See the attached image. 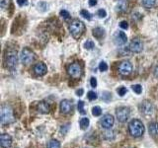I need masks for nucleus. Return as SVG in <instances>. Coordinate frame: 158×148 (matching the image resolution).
Returning a JSON list of instances; mask_svg holds the SVG:
<instances>
[{"label":"nucleus","instance_id":"20e7f679","mask_svg":"<svg viewBox=\"0 0 158 148\" xmlns=\"http://www.w3.org/2000/svg\"><path fill=\"white\" fill-rule=\"evenodd\" d=\"M4 62H5V66L7 68L14 69L17 66V63H18L17 51H14V49H9V51H7L6 54H5Z\"/></svg>","mask_w":158,"mask_h":148},{"label":"nucleus","instance_id":"f03ea898","mask_svg":"<svg viewBox=\"0 0 158 148\" xmlns=\"http://www.w3.org/2000/svg\"><path fill=\"white\" fill-rule=\"evenodd\" d=\"M128 131H130L131 135L139 137L144 133V125L139 120H132L128 123Z\"/></svg>","mask_w":158,"mask_h":148},{"label":"nucleus","instance_id":"4468645a","mask_svg":"<svg viewBox=\"0 0 158 148\" xmlns=\"http://www.w3.org/2000/svg\"><path fill=\"white\" fill-rule=\"evenodd\" d=\"M73 109V105L72 103L69 100H62L60 103V112L64 115H67Z\"/></svg>","mask_w":158,"mask_h":148},{"label":"nucleus","instance_id":"bb28decb","mask_svg":"<svg viewBox=\"0 0 158 148\" xmlns=\"http://www.w3.org/2000/svg\"><path fill=\"white\" fill-rule=\"evenodd\" d=\"M59 15H60L64 20H67V19H69V17H70V14H69V12L66 11V10H61Z\"/></svg>","mask_w":158,"mask_h":148},{"label":"nucleus","instance_id":"5701e85b","mask_svg":"<svg viewBox=\"0 0 158 148\" xmlns=\"http://www.w3.org/2000/svg\"><path fill=\"white\" fill-rule=\"evenodd\" d=\"M80 14H81V16L83 17V18H85V19H87V20H91L92 19V15L89 13L87 10H81L80 11Z\"/></svg>","mask_w":158,"mask_h":148},{"label":"nucleus","instance_id":"72a5a7b5","mask_svg":"<svg viewBox=\"0 0 158 148\" xmlns=\"http://www.w3.org/2000/svg\"><path fill=\"white\" fill-rule=\"evenodd\" d=\"M68 128H69V123H67V125H62L60 132L63 133V134H65V133L67 132V130H68Z\"/></svg>","mask_w":158,"mask_h":148},{"label":"nucleus","instance_id":"6ab92c4d","mask_svg":"<svg viewBox=\"0 0 158 148\" xmlns=\"http://www.w3.org/2000/svg\"><path fill=\"white\" fill-rule=\"evenodd\" d=\"M155 4H156V0H142V5L147 9L154 7Z\"/></svg>","mask_w":158,"mask_h":148},{"label":"nucleus","instance_id":"dca6fc26","mask_svg":"<svg viewBox=\"0 0 158 148\" xmlns=\"http://www.w3.org/2000/svg\"><path fill=\"white\" fill-rule=\"evenodd\" d=\"M37 110L39 113H48L49 111H51V107H49V105L48 103L42 101V102L38 103Z\"/></svg>","mask_w":158,"mask_h":148},{"label":"nucleus","instance_id":"9b49d317","mask_svg":"<svg viewBox=\"0 0 158 148\" xmlns=\"http://www.w3.org/2000/svg\"><path fill=\"white\" fill-rule=\"evenodd\" d=\"M114 122H115V118H114V117L110 115V113L104 115L103 117L100 120V125L103 128H105V130H110V128H112V126L114 125Z\"/></svg>","mask_w":158,"mask_h":148},{"label":"nucleus","instance_id":"412c9836","mask_svg":"<svg viewBox=\"0 0 158 148\" xmlns=\"http://www.w3.org/2000/svg\"><path fill=\"white\" fill-rule=\"evenodd\" d=\"M47 148H60V143L56 139H52L48 143Z\"/></svg>","mask_w":158,"mask_h":148},{"label":"nucleus","instance_id":"c9c22d12","mask_svg":"<svg viewBox=\"0 0 158 148\" xmlns=\"http://www.w3.org/2000/svg\"><path fill=\"white\" fill-rule=\"evenodd\" d=\"M90 84H91V87H93V88H95L97 86V80L95 77H92L90 79Z\"/></svg>","mask_w":158,"mask_h":148},{"label":"nucleus","instance_id":"58836bf2","mask_svg":"<svg viewBox=\"0 0 158 148\" xmlns=\"http://www.w3.org/2000/svg\"><path fill=\"white\" fill-rule=\"evenodd\" d=\"M17 2L19 5H21V6H23V5H25L27 3V0H17Z\"/></svg>","mask_w":158,"mask_h":148},{"label":"nucleus","instance_id":"423d86ee","mask_svg":"<svg viewBox=\"0 0 158 148\" xmlns=\"http://www.w3.org/2000/svg\"><path fill=\"white\" fill-rule=\"evenodd\" d=\"M67 72L69 76L74 79H78L82 75V66L78 62H73L67 67Z\"/></svg>","mask_w":158,"mask_h":148},{"label":"nucleus","instance_id":"7c9ffc66","mask_svg":"<svg viewBox=\"0 0 158 148\" xmlns=\"http://www.w3.org/2000/svg\"><path fill=\"white\" fill-rule=\"evenodd\" d=\"M99 69H100V71H107L108 69V65L105 61H101L100 64H99Z\"/></svg>","mask_w":158,"mask_h":148},{"label":"nucleus","instance_id":"f8f14e48","mask_svg":"<svg viewBox=\"0 0 158 148\" xmlns=\"http://www.w3.org/2000/svg\"><path fill=\"white\" fill-rule=\"evenodd\" d=\"M33 70H34L35 74H36L37 76H44L48 71V67H47V65L44 63L40 62V63H37L36 65L34 66Z\"/></svg>","mask_w":158,"mask_h":148},{"label":"nucleus","instance_id":"9d476101","mask_svg":"<svg viewBox=\"0 0 158 148\" xmlns=\"http://www.w3.org/2000/svg\"><path fill=\"white\" fill-rule=\"evenodd\" d=\"M128 49H130V51L133 53L141 52L142 49H143V43L141 42V39H138V38L132 39V41L130 43V47H128Z\"/></svg>","mask_w":158,"mask_h":148},{"label":"nucleus","instance_id":"aec40b11","mask_svg":"<svg viewBox=\"0 0 158 148\" xmlns=\"http://www.w3.org/2000/svg\"><path fill=\"white\" fill-rule=\"evenodd\" d=\"M89 123H90V121H89L88 117H82L80 121H79L81 130H86V128L89 126Z\"/></svg>","mask_w":158,"mask_h":148},{"label":"nucleus","instance_id":"f704fd0d","mask_svg":"<svg viewBox=\"0 0 158 148\" xmlns=\"http://www.w3.org/2000/svg\"><path fill=\"white\" fill-rule=\"evenodd\" d=\"M120 27H121L123 30H127V29L128 28V24H127V21H122V22L120 23Z\"/></svg>","mask_w":158,"mask_h":148},{"label":"nucleus","instance_id":"4be33fe9","mask_svg":"<svg viewBox=\"0 0 158 148\" xmlns=\"http://www.w3.org/2000/svg\"><path fill=\"white\" fill-rule=\"evenodd\" d=\"M92 115L94 117H99L102 115V109L99 107V106H96L92 109Z\"/></svg>","mask_w":158,"mask_h":148},{"label":"nucleus","instance_id":"f3484780","mask_svg":"<svg viewBox=\"0 0 158 148\" xmlns=\"http://www.w3.org/2000/svg\"><path fill=\"white\" fill-rule=\"evenodd\" d=\"M93 36L95 37L97 39L101 41V39L105 37V30L100 28V27H97L95 29H93Z\"/></svg>","mask_w":158,"mask_h":148},{"label":"nucleus","instance_id":"473e14b6","mask_svg":"<svg viewBox=\"0 0 158 148\" xmlns=\"http://www.w3.org/2000/svg\"><path fill=\"white\" fill-rule=\"evenodd\" d=\"M112 99V96H111V93L109 92H104L103 93V100L106 101V102H109Z\"/></svg>","mask_w":158,"mask_h":148},{"label":"nucleus","instance_id":"7ed1b4c3","mask_svg":"<svg viewBox=\"0 0 158 148\" xmlns=\"http://www.w3.org/2000/svg\"><path fill=\"white\" fill-rule=\"evenodd\" d=\"M69 31L74 39H79L85 31V25L79 20H73L69 25Z\"/></svg>","mask_w":158,"mask_h":148},{"label":"nucleus","instance_id":"39448f33","mask_svg":"<svg viewBox=\"0 0 158 148\" xmlns=\"http://www.w3.org/2000/svg\"><path fill=\"white\" fill-rule=\"evenodd\" d=\"M20 60L24 64H30L35 60V53L33 51H31L28 47H25L22 49L21 53H20Z\"/></svg>","mask_w":158,"mask_h":148},{"label":"nucleus","instance_id":"e433bc0d","mask_svg":"<svg viewBox=\"0 0 158 148\" xmlns=\"http://www.w3.org/2000/svg\"><path fill=\"white\" fill-rule=\"evenodd\" d=\"M83 89H79V90H77L76 91V95L78 96V97H80V96H82L83 95Z\"/></svg>","mask_w":158,"mask_h":148},{"label":"nucleus","instance_id":"ea45409f","mask_svg":"<svg viewBox=\"0 0 158 148\" xmlns=\"http://www.w3.org/2000/svg\"><path fill=\"white\" fill-rule=\"evenodd\" d=\"M153 74H154V76H155L156 78H158V66H156V67L154 68V70H153Z\"/></svg>","mask_w":158,"mask_h":148},{"label":"nucleus","instance_id":"4c0bfd02","mask_svg":"<svg viewBox=\"0 0 158 148\" xmlns=\"http://www.w3.org/2000/svg\"><path fill=\"white\" fill-rule=\"evenodd\" d=\"M97 4V0H89V5L90 6H95Z\"/></svg>","mask_w":158,"mask_h":148},{"label":"nucleus","instance_id":"ddd939ff","mask_svg":"<svg viewBox=\"0 0 158 148\" xmlns=\"http://www.w3.org/2000/svg\"><path fill=\"white\" fill-rule=\"evenodd\" d=\"M114 39H115V43L117 46H123V44L127 43V35L123 32H118L114 37Z\"/></svg>","mask_w":158,"mask_h":148},{"label":"nucleus","instance_id":"b1692460","mask_svg":"<svg viewBox=\"0 0 158 148\" xmlns=\"http://www.w3.org/2000/svg\"><path fill=\"white\" fill-rule=\"evenodd\" d=\"M10 5V0H0V6L3 10L7 9Z\"/></svg>","mask_w":158,"mask_h":148},{"label":"nucleus","instance_id":"0eeeda50","mask_svg":"<svg viewBox=\"0 0 158 148\" xmlns=\"http://www.w3.org/2000/svg\"><path fill=\"white\" fill-rule=\"evenodd\" d=\"M130 115H131V111L127 107H120L117 109L116 116L118 121L122 123L126 122L130 118Z\"/></svg>","mask_w":158,"mask_h":148},{"label":"nucleus","instance_id":"6e6552de","mask_svg":"<svg viewBox=\"0 0 158 148\" xmlns=\"http://www.w3.org/2000/svg\"><path fill=\"white\" fill-rule=\"evenodd\" d=\"M118 71L123 76L130 75V74L131 73V71H132V65H131V63L130 61H127V60L122 61L120 64H118Z\"/></svg>","mask_w":158,"mask_h":148},{"label":"nucleus","instance_id":"c756f323","mask_svg":"<svg viewBox=\"0 0 158 148\" xmlns=\"http://www.w3.org/2000/svg\"><path fill=\"white\" fill-rule=\"evenodd\" d=\"M84 47L88 49V51H90V49H92L94 47V43L92 41H87L85 43H84Z\"/></svg>","mask_w":158,"mask_h":148},{"label":"nucleus","instance_id":"1a4fd4ad","mask_svg":"<svg viewBox=\"0 0 158 148\" xmlns=\"http://www.w3.org/2000/svg\"><path fill=\"white\" fill-rule=\"evenodd\" d=\"M139 109L141 113H143L144 116H150L153 113V111H154V106H153V104L150 101L144 100L143 102H141Z\"/></svg>","mask_w":158,"mask_h":148},{"label":"nucleus","instance_id":"2f4dec72","mask_svg":"<svg viewBox=\"0 0 158 148\" xmlns=\"http://www.w3.org/2000/svg\"><path fill=\"white\" fill-rule=\"evenodd\" d=\"M97 15L99 16V18H106V16H107V12H106V10L100 9V10H98Z\"/></svg>","mask_w":158,"mask_h":148},{"label":"nucleus","instance_id":"c85d7f7f","mask_svg":"<svg viewBox=\"0 0 158 148\" xmlns=\"http://www.w3.org/2000/svg\"><path fill=\"white\" fill-rule=\"evenodd\" d=\"M88 99H89V100H90V101H94V100H96V99H97V94L95 93V92H93V91H90V92H89L88 93Z\"/></svg>","mask_w":158,"mask_h":148},{"label":"nucleus","instance_id":"2eb2a0df","mask_svg":"<svg viewBox=\"0 0 158 148\" xmlns=\"http://www.w3.org/2000/svg\"><path fill=\"white\" fill-rule=\"evenodd\" d=\"M0 144H1V148H9L12 145V137L7 133H3L0 137Z\"/></svg>","mask_w":158,"mask_h":148},{"label":"nucleus","instance_id":"cd10ccee","mask_svg":"<svg viewBox=\"0 0 158 148\" xmlns=\"http://www.w3.org/2000/svg\"><path fill=\"white\" fill-rule=\"evenodd\" d=\"M117 92H118V94L120 95L121 97H123V96H125L126 94H127V88L126 87H120L117 90Z\"/></svg>","mask_w":158,"mask_h":148},{"label":"nucleus","instance_id":"393cba45","mask_svg":"<svg viewBox=\"0 0 158 148\" xmlns=\"http://www.w3.org/2000/svg\"><path fill=\"white\" fill-rule=\"evenodd\" d=\"M78 111L80 113H82V115H85L86 113L85 110H84V102L83 101L78 102Z\"/></svg>","mask_w":158,"mask_h":148},{"label":"nucleus","instance_id":"a211bd4d","mask_svg":"<svg viewBox=\"0 0 158 148\" xmlns=\"http://www.w3.org/2000/svg\"><path fill=\"white\" fill-rule=\"evenodd\" d=\"M148 130H149V133L153 136H157L158 135V122L156 121H152L149 123L148 125Z\"/></svg>","mask_w":158,"mask_h":148},{"label":"nucleus","instance_id":"a878e982","mask_svg":"<svg viewBox=\"0 0 158 148\" xmlns=\"http://www.w3.org/2000/svg\"><path fill=\"white\" fill-rule=\"evenodd\" d=\"M132 90L136 94H141L142 92V87L139 85V84H136V85H133L132 86Z\"/></svg>","mask_w":158,"mask_h":148},{"label":"nucleus","instance_id":"f257e3e1","mask_svg":"<svg viewBox=\"0 0 158 148\" xmlns=\"http://www.w3.org/2000/svg\"><path fill=\"white\" fill-rule=\"evenodd\" d=\"M0 121L2 125H10L15 121V117L12 108L8 105H2L0 110Z\"/></svg>","mask_w":158,"mask_h":148}]
</instances>
